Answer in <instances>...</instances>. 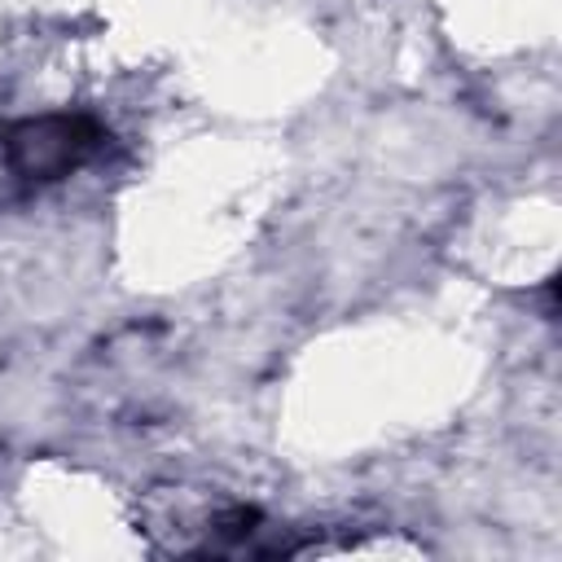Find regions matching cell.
Masks as SVG:
<instances>
[{"label": "cell", "mask_w": 562, "mask_h": 562, "mask_svg": "<svg viewBox=\"0 0 562 562\" xmlns=\"http://www.w3.org/2000/svg\"><path fill=\"white\" fill-rule=\"evenodd\" d=\"M101 149V127L83 114L18 119L0 132V162L22 180H61Z\"/></svg>", "instance_id": "6da1fadb"}]
</instances>
